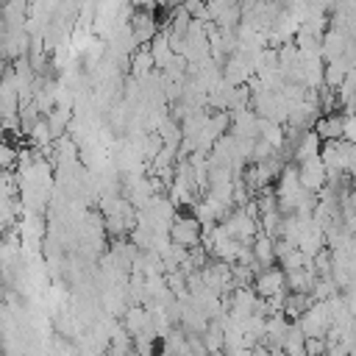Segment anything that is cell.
Returning <instances> with one entry per match:
<instances>
[{
    "label": "cell",
    "instance_id": "6da1fadb",
    "mask_svg": "<svg viewBox=\"0 0 356 356\" xmlns=\"http://www.w3.org/2000/svg\"><path fill=\"white\" fill-rule=\"evenodd\" d=\"M200 239H203V225H200V220L195 214L172 217V222H170V242H175V245L189 250V248L200 245Z\"/></svg>",
    "mask_w": 356,
    "mask_h": 356
},
{
    "label": "cell",
    "instance_id": "7a4b0ae2",
    "mask_svg": "<svg viewBox=\"0 0 356 356\" xmlns=\"http://www.w3.org/2000/svg\"><path fill=\"white\" fill-rule=\"evenodd\" d=\"M253 289L259 298H275V295L286 292V273L281 270V264L259 267L253 275Z\"/></svg>",
    "mask_w": 356,
    "mask_h": 356
},
{
    "label": "cell",
    "instance_id": "3957f363",
    "mask_svg": "<svg viewBox=\"0 0 356 356\" xmlns=\"http://www.w3.org/2000/svg\"><path fill=\"white\" fill-rule=\"evenodd\" d=\"M128 31L134 36L136 44H150L159 33V19L153 8H134L131 19H128Z\"/></svg>",
    "mask_w": 356,
    "mask_h": 356
},
{
    "label": "cell",
    "instance_id": "277c9868",
    "mask_svg": "<svg viewBox=\"0 0 356 356\" xmlns=\"http://www.w3.org/2000/svg\"><path fill=\"white\" fill-rule=\"evenodd\" d=\"M298 175H300V186L309 189V192H320L328 184V170H325V164H323L320 156L300 161L298 164Z\"/></svg>",
    "mask_w": 356,
    "mask_h": 356
},
{
    "label": "cell",
    "instance_id": "5b68a950",
    "mask_svg": "<svg viewBox=\"0 0 356 356\" xmlns=\"http://www.w3.org/2000/svg\"><path fill=\"white\" fill-rule=\"evenodd\" d=\"M320 150H323V139H320V134H317L314 128H306V131L298 136L295 147H292V161L300 164V161H306V159L320 156Z\"/></svg>",
    "mask_w": 356,
    "mask_h": 356
},
{
    "label": "cell",
    "instance_id": "8992f818",
    "mask_svg": "<svg viewBox=\"0 0 356 356\" xmlns=\"http://www.w3.org/2000/svg\"><path fill=\"white\" fill-rule=\"evenodd\" d=\"M314 131L320 134L323 142H328V139H342V131H345V111L320 114L317 122H314Z\"/></svg>",
    "mask_w": 356,
    "mask_h": 356
},
{
    "label": "cell",
    "instance_id": "52a82bcc",
    "mask_svg": "<svg viewBox=\"0 0 356 356\" xmlns=\"http://www.w3.org/2000/svg\"><path fill=\"white\" fill-rule=\"evenodd\" d=\"M250 253H253V261L256 267H270V264H278L275 259V239L267 236V234H256L253 242H250Z\"/></svg>",
    "mask_w": 356,
    "mask_h": 356
},
{
    "label": "cell",
    "instance_id": "ba28073f",
    "mask_svg": "<svg viewBox=\"0 0 356 356\" xmlns=\"http://www.w3.org/2000/svg\"><path fill=\"white\" fill-rule=\"evenodd\" d=\"M314 281H317V273L314 267H298V270H286V289L289 292H309L314 289Z\"/></svg>",
    "mask_w": 356,
    "mask_h": 356
},
{
    "label": "cell",
    "instance_id": "9c48e42d",
    "mask_svg": "<svg viewBox=\"0 0 356 356\" xmlns=\"http://www.w3.org/2000/svg\"><path fill=\"white\" fill-rule=\"evenodd\" d=\"M153 70H156V58L150 53V44H139L131 53V72H134V78H147Z\"/></svg>",
    "mask_w": 356,
    "mask_h": 356
},
{
    "label": "cell",
    "instance_id": "30bf717a",
    "mask_svg": "<svg viewBox=\"0 0 356 356\" xmlns=\"http://www.w3.org/2000/svg\"><path fill=\"white\" fill-rule=\"evenodd\" d=\"M150 53H153V58H156V70H167V67L175 61V56H178L161 31H159L156 39L150 42Z\"/></svg>",
    "mask_w": 356,
    "mask_h": 356
},
{
    "label": "cell",
    "instance_id": "8fae6325",
    "mask_svg": "<svg viewBox=\"0 0 356 356\" xmlns=\"http://www.w3.org/2000/svg\"><path fill=\"white\" fill-rule=\"evenodd\" d=\"M25 17H28V0H8L3 6L6 28H25Z\"/></svg>",
    "mask_w": 356,
    "mask_h": 356
},
{
    "label": "cell",
    "instance_id": "7c38bea8",
    "mask_svg": "<svg viewBox=\"0 0 356 356\" xmlns=\"http://www.w3.org/2000/svg\"><path fill=\"white\" fill-rule=\"evenodd\" d=\"M70 106H53L47 114H44V120H47V125H50V131H53V139H61L64 136V131H67V125H70Z\"/></svg>",
    "mask_w": 356,
    "mask_h": 356
},
{
    "label": "cell",
    "instance_id": "4fadbf2b",
    "mask_svg": "<svg viewBox=\"0 0 356 356\" xmlns=\"http://www.w3.org/2000/svg\"><path fill=\"white\" fill-rule=\"evenodd\" d=\"M239 0H206V14H209V22H214L217 17H222L225 11L236 8Z\"/></svg>",
    "mask_w": 356,
    "mask_h": 356
},
{
    "label": "cell",
    "instance_id": "5bb4252c",
    "mask_svg": "<svg viewBox=\"0 0 356 356\" xmlns=\"http://www.w3.org/2000/svg\"><path fill=\"white\" fill-rule=\"evenodd\" d=\"M161 147H164V139L159 136V131H156V134H145V136H142V153H145V159H156Z\"/></svg>",
    "mask_w": 356,
    "mask_h": 356
},
{
    "label": "cell",
    "instance_id": "9a60e30c",
    "mask_svg": "<svg viewBox=\"0 0 356 356\" xmlns=\"http://www.w3.org/2000/svg\"><path fill=\"white\" fill-rule=\"evenodd\" d=\"M328 345L325 337H306V356H325Z\"/></svg>",
    "mask_w": 356,
    "mask_h": 356
},
{
    "label": "cell",
    "instance_id": "2e32d148",
    "mask_svg": "<svg viewBox=\"0 0 356 356\" xmlns=\"http://www.w3.org/2000/svg\"><path fill=\"white\" fill-rule=\"evenodd\" d=\"M136 356H159L156 350H142V353H136Z\"/></svg>",
    "mask_w": 356,
    "mask_h": 356
},
{
    "label": "cell",
    "instance_id": "e0dca14e",
    "mask_svg": "<svg viewBox=\"0 0 356 356\" xmlns=\"http://www.w3.org/2000/svg\"><path fill=\"white\" fill-rule=\"evenodd\" d=\"M3 36H6V25H0V42H3Z\"/></svg>",
    "mask_w": 356,
    "mask_h": 356
},
{
    "label": "cell",
    "instance_id": "ac0fdd59",
    "mask_svg": "<svg viewBox=\"0 0 356 356\" xmlns=\"http://www.w3.org/2000/svg\"><path fill=\"white\" fill-rule=\"evenodd\" d=\"M0 25H6V22H3V6H0Z\"/></svg>",
    "mask_w": 356,
    "mask_h": 356
}]
</instances>
